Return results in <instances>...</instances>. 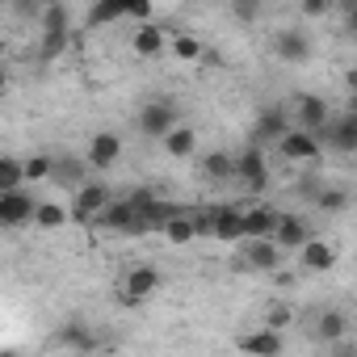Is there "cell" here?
<instances>
[{
	"label": "cell",
	"mask_w": 357,
	"mask_h": 357,
	"mask_svg": "<svg viewBox=\"0 0 357 357\" xmlns=\"http://www.w3.org/2000/svg\"><path fill=\"white\" fill-rule=\"evenodd\" d=\"M109 202H114L109 185H101V181H84L80 190H72V206H68V215H72L76 223H97L101 211H105Z\"/></svg>",
	"instance_id": "1"
},
{
	"label": "cell",
	"mask_w": 357,
	"mask_h": 357,
	"mask_svg": "<svg viewBox=\"0 0 357 357\" xmlns=\"http://www.w3.org/2000/svg\"><path fill=\"white\" fill-rule=\"evenodd\" d=\"M231 176H236V181H244L252 194H261L269 185V160H265V151L248 143L240 155H231Z\"/></svg>",
	"instance_id": "2"
},
{
	"label": "cell",
	"mask_w": 357,
	"mask_h": 357,
	"mask_svg": "<svg viewBox=\"0 0 357 357\" xmlns=\"http://www.w3.org/2000/svg\"><path fill=\"white\" fill-rule=\"evenodd\" d=\"M160 286H164V278H160L155 265H130V269L122 273V290H118V294H122L126 307H139V303L151 298Z\"/></svg>",
	"instance_id": "3"
},
{
	"label": "cell",
	"mask_w": 357,
	"mask_h": 357,
	"mask_svg": "<svg viewBox=\"0 0 357 357\" xmlns=\"http://www.w3.org/2000/svg\"><path fill=\"white\" fill-rule=\"evenodd\" d=\"M328 118H332V109H328V101L319 97V93H298L294 97V130H307V135H315L319 139V130L328 126Z\"/></svg>",
	"instance_id": "4"
},
{
	"label": "cell",
	"mask_w": 357,
	"mask_h": 357,
	"mask_svg": "<svg viewBox=\"0 0 357 357\" xmlns=\"http://www.w3.org/2000/svg\"><path fill=\"white\" fill-rule=\"evenodd\" d=\"M290 130V109L286 105H265L261 114H257V122H252V147H278V139Z\"/></svg>",
	"instance_id": "5"
},
{
	"label": "cell",
	"mask_w": 357,
	"mask_h": 357,
	"mask_svg": "<svg viewBox=\"0 0 357 357\" xmlns=\"http://www.w3.org/2000/svg\"><path fill=\"white\" fill-rule=\"evenodd\" d=\"M34 206H38V198H34L30 190L0 194V227H9V231L30 227V223H34Z\"/></svg>",
	"instance_id": "6"
},
{
	"label": "cell",
	"mask_w": 357,
	"mask_h": 357,
	"mask_svg": "<svg viewBox=\"0 0 357 357\" xmlns=\"http://www.w3.org/2000/svg\"><path fill=\"white\" fill-rule=\"evenodd\" d=\"M278 151L290 160V164H315L319 155H324V143L315 139V135H307V130H286L282 139H278Z\"/></svg>",
	"instance_id": "7"
},
{
	"label": "cell",
	"mask_w": 357,
	"mask_h": 357,
	"mask_svg": "<svg viewBox=\"0 0 357 357\" xmlns=\"http://www.w3.org/2000/svg\"><path fill=\"white\" fill-rule=\"evenodd\" d=\"M122 151H126L122 135H114V130H97V135L89 139V155H84V168H114V164L122 160Z\"/></svg>",
	"instance_id": "8"
},
{
	"label": "cell",
	"mask_w": 357,
	"mask_h": 357,
	"mask_svg": "<svg viewBox=\"0 0 357 357\" xmlns=\"http://www.w3.org/2000/svg\"><path fill=\"white\" fill-rule=\"evenodd\" d=\"M206 236L223 240V244H240L244 240V223H240V206H215L206 211Z\"/></svg>",
	"instance_id": "9"
},
{
	"label": "cell",
	"mask_w": 357,
	"mask_h": 357,
	"mask_svg": "<svg viewBox=\"0 0 357 357\" xmlns=\"http://www.w3.org/2000/svg\"><path fill=\"white\" fill-rule=\"evenodd\" d=\"M172 126H176V109H172V101H147V105L139 109V135H147V139H164Z\"/></svg>",
	"instance_id": "10"
},
{
	"label": "cell",
	"mask_w": 357,
	"mask_h": 357,
	"mask_svg": "<svg viewBox=\"0 0 357 357\" xmlns=\"http://www.w3.org/2000/svg\"><path fill=\"white\" fill-rule=\"evenodd\" d=\"M282 252H298L307 240H311V227H307V219L303 215H278V223H273V236H269Z\"/></svg>",
	"instance_id": "11"
},
{
	"label": "cell",
	"mask_w": 357,
	"mask_h": 357,
	"mask_svg": "<svg viewBox=\"0 0 357 357\" xmlns=\"http://www.w3.org/2000/svg\"><path fill=\"white\" fill-rule=\"evenodd\" d=\"M273 51H278V59L282 63H307L311 59V34L307 30H278L273 34Z\"/></svg>",
	"instance_id": "12"
},
{
	"label": "cell",
	"mask_w": 357,
	"mask_h": 357,
	"mask_svg": "<svg viewBox=\"0 0 357 357\" xmlns=\"http://www.w3.org/2000/svg\"><path fill=\"white\" fill-rule=\"evenodd\" d=\"M336 151H344V155H353L357 151V114L353 109H344L340 118H328V126L319 130Z\"/></svg>",
	"instance_id": "13"
},
{
	"label": "cell",
	"mask_w": 357,
	"mask_h": 357,
	"mask_svg": "<svg viewBox=\"0 0 357 357\" xmlns=\"http://www.w3.org/2000/svg\"><path fill=\"white\" fill-rule=\"evenodd\" d=\"M298 269H307V273H328V269H336V248H332L324 236H311V240L298 248Z\"/></svg>",
	"instance_id": "14"
},
{
	"label": "cell",
	"mask_w": 357,
	"mask_h": 357,
	"mask_svg": "<svg viewBox=\"0 0 357 357\" xmlns=\"http://www.w3.org/2000/svg\"><path fill=\"white\" fill-rule=\"evenodd\" d=\"M240 353H244V357H282V353H286V340H282V332H273V328H257V332L240 336Z\"/></svg>",
	"instance_id": "15"
},
{
	"label": "cell",
	"mask_w": 357,
	"mask_h": 357,
	"mask_svg": "<svg viewBox=\"0 0 357 357\" xmlns=\"http://www.w3.org/2000/svg\"><path fill=\"white\" fill-rule=\"evenodd\" d=\"M130 51H135L139 59H160V55L168 51V30H160L155 22H151V26H139V30L130 34Z\"/></svg>",
	"instance_id": "16"
},
{
	"label": "cell",
	"mask_w": 357,
	"mask_h": 357,
	"mask_svg": "<svg viewBox=\"0 0 357 357\" xmlns=\"http://www.w3.org/2000/svg\"><path fill=\"white\" fill-rule=\"evenodd\" d=\"M282 248L273 244V240H248L244 244V265L248 269H257V273H273L278 265H282Z\"/></svg>",
	"instance_id": "17"
},
{
	"label": "cell",
	"mask_w": 357,
	"mask_h": 357,
	"mask_svg": "<svg viewBox=\"0 0 357 357\" xmlns=\"http://www.w3.org/2000/svg\"><path fill=\"white\" fill-rule=\"evenodd\" d=\"M240 223H244V240H269L273 236V223H278V211L248 206V211H240Z\"/></svg>",
	"instance_id": "18"
},
{
	"label": "cell",
	"mask_w": 357,
	"mask_h": 357,
	"mask_svg": "<svg viewBox=\"0 0 357 357\" xmlns=\"http://www.w3.org/2000/svg\"><path fill=\"white\" fill-rule=\"evenodd\" d=\"M315 340H324L328 349L340 344V340H349V315L336 311V307H328V311L315 319Z\"/></svg>",
	"instance_id": "19"
},
{
	"label": "cell",
	"mask_w": 357,
	"mask_h": 357,
	"mask_svg": "<svg viewBox=\"0 0 357 357\" xmlns=\"http://www.w3.org/2000/svg\"><path fill=\"white\" fill-rule=\"evenodd\" d=\"M101 227H109V231H139V215H135V206L126 202V198H114L105 211H101V219H97Z\"/></svg>",
	"instance_id": "20"
},
{
	"label": "cell",
	"mask_w": 357,
	"mask_h": 357,
	"mask_svg": "<svg viewBox=\"0 0 357 357\" xmlns=\"http://www.w3.org/2000/svg\"><path fill=\"white\" fill-rule=\"evenodd\" d=\"M160 143H164V151H168L172 160H190V155L198 151V130H194V126H181V122H176V126H172V130H168Z\"/></svg>",
	"instance_id": "21"
},
{
	"label": "cell",
	"mask_w": 357,
	"mask_h": 357,
	"mask_svg": "<svg viewBox=\"0 0 357 357\" xmlns=\"http://www.w3.org/2000/svg\"><path fill=\"white\" fill-rule=\"evenodd\" d=\"M68 219H72V215H68V202L38 198V206H34V223H30V227H38V231H59Z\"/></svg>",
	"instance_id": "22"
},
{
	"label": "cell",
	"mask_w": 357,
	"mask_h": 357,
	"mask_svg": "<svg viewBox=\"0 0 357 357\" xmlns=\"http://www.w3.org/2000/svg\"><path fill=\"white\" fill-rule=\"evenodd\" d=\"M118 22H126V0H101V5L89 9L93 30H105V26H118Z\"/></svg>",
	"instance_id": "23"
},
{
	"label": "cell",
	"mask_w": 357,
	"mask_h": 357,
	"mask_svg": "<svg viewBox=\"0 0 357 357\" xmlns=\"http://www.w3.org/2000/svg\"><path fill=\"white\" fill-rule=\"evenodd\" d=\"M160 236L168 240V244H190V240H198V227H194V215H181L176 211L164 227H160Z\"/></svg>",
	"instance_id": "24"
},
{
	"label": "cell",
	"mask_w": 357,
	"mask_h": 357,
	"mask_svg": "<svg viewBox=\"0 0 357 357\" xmlns=\"http://www.w3.org/2000/svg\"><path fill=\"white\" fill-rule=\"evenodd\" d=\"M168 55L181 63H198L202 59V38L198 34H168Z\"/></svg>",
	"instance_id": "25"
},
{
	"label": "cell",
	"mask_w": 357,
	"mask_h": 357,
	"mask_svg": "<svg viewBox=\"0 0 357 357\" xmlns=\"http://www.w3.org/2000/svg\"><path fill=\"white\" fill-rule=\"evenodd\" d=\"M38 22H43V34H72V9L68 5H43Z\"/></svg>",
	"instance_id": "26"
},
{
	"label": "cell",
	"mask_w": 357,
	"mask_h": 357,
	"mask_svg": "<svg viewBox=\"0 0 357 357\" xmlns=\"http://www.w3.org/2000/svg\"><path fill=\"white\" fill-rule=\"evenodd\" d=\"M51 176H55V181H68L72 190H80L89 181V176H84V160H76V155H59L55 168H51Z\"/></svg>",
	"instance_id": "27"
},
{
	"label": "cell",
	"mask_w": 357,
	"mask_h": 357,
	"mask_svg": "<svg viewBox=\"0 0 357 357\" xmlns=\"http://www.w3.org/2000/svg\"><path fill=\"white\" fill-rule=\"evenodd\" d=\"M51 168H55V155H47V151H34V155H26V160H22V181H26V185H34V181H47V176H51Z\"/></svg>",
	"instance_id": "28"
},
{
	"label": "cell",
	"mask_w": 357,
	"mask_h": 357,
	"mask_svg": "<svg viewBox=\"0 0 357 357\" xmlns=\"http://www.w3.org/2000/svg\"><path fill=\"white\" fill-rule=\"evenodd\" d=\"M55 336H59V344H68V349H84V353H89V349L97 344V340H93V328H89V324H80V319L63 324V328H59Z\"/></svg>",
	"instance_id": "29"
},
{
	"label": "cell",
	"mask_w": 357,
	"mask_h": 357,
	"mask_svg": "<svg viewBox=\"0 0 357 357\" xmlns=\"http://www.w3.org/2000/svg\"><path fill=\"white\" fill-rule=\"evenodd\" d=\"M68 47H72V34H38V59H43V63L63 59Z\"/></svg>",
	"instance_id": "30"
},
{
	"label": "cell",
	"mask_w": 357,
	"mask_h": 357,
	"mask_svg": "<svg viewBox=\"0 0 357 357\" xmlns=\"http://www.w3.org/2000/svg\"><path fill=\"white\" fill-rule=\"evenodd\" d=\"M13 190H26V181H22V160L17 155H0V194H13Z\"/></svg>",
	"instance_id": "31"
},
{
	"label": "cell",
	"mask_w": 357,
	"mask_h": 357,
	"mask_svg": "<svg viewBox=\"0 0 357 357\" xmlns=\"http://www.w3.org/2000/svg\"><path fill=\"white\" fill-rule=\"evenodd\" d=\"M202 172H206V181H231V155L227 151H206Z\"/></svg>",
	"instance_id": "32"
},
{
	"label": "cell",
	"mask_w": 357,
	"mask_h": 357,
	"mask_svg": "<svg viewBox=\"0 0 357 357\" xmlns=\"http://www.w3.org/2000/svg\"><path fill=\"white\" fill-rule=\"evenodd\" d=\"M315 206L328 211V215H340V211L349 206V190H336V185H332V190H319V194H315Z\"/></svg>",
	"instance_id": "33"
},
{
	"label": "cell",
	"mask_w": 357,
	"mask_h": 357,
	"mask_svg": "<svg viewBox=\"0 0 357 357\" xmlns=\"http://www.w3.org/2000/svg\"><path fill=\"white\" fill-rule=\"evenodd\" d=\"M151 17H155V5H147V0H130V5H126V22L151 26Z\"/></svg>",
	"instance_id": "34"
},
{
	"label": "cell",
	"mask_w": 357,
	"mask_h": 357,
	"mask_svg": "<svg viewBox=\"0 0 357 357\" xmlns=\"http://www.w3.org/2000/svg\"><path fill=\"white\" fill-rule=\"evenodd\" d=\"M290 324V307H273V315H269V324L265 328H273V332H282Z\"/></svg>",
	"instance_id": "35"
},
{
	"label": "cell",
	"mask_w": 357,
	"mask_h": 357,
	"mask_svg": "<svg viewBox=\"0 0 357 357\" xmlns=\"http://www.w3.org/2000/svg\"><path fill=\"white\" fill-rule=\"evenodd\" d=\"M332 5H328V0H307V5H303V13L307 17H319V13H328Z\"/></svg>",
	"instance_id": "36"
},
{
	"label": "cell",
	"mask_w": 357,
	"mask_h": 357,
	"mask_svg": "<svg viewBox=\"0 0 357 357\" xmlns=\"http://www.w3.org/2000/svg\"><path fill=\"white\" fill-rule=\"evenodd\" d=\"M332 349H336L332 357H353V340H340V344H332Z\"/></svg>",
	"instance_id": "37"
},
{
	"label": "cell",
	"mask_w": 357,
	"mask_h": 357,
	"mask_svg": "<svg viewBox=\"0 0 357 357\" xmlns=\"http://www.w3.org/2000/svg\"><path fill=\"white\" fill-rule=\"evenodd\" d=\"M5 89H9V68L0 63V93H5Z\"/></svg>",
	"instance_id": "38"
},
{
	"label": "cell",
	"mask_w": 357,
	"mask_h": 357,
	"mask_svg": "<svg viewBox=\"0 0 357 357\" xmlns=\"http://www.w3.org/2000/svg\"><path fill=\"white\" fill-rule=\"evenodd\" d=\"M9 59V38H0V63Z\"/></svg>",
	"instance_id": "39"
},
{
	"label": "cell",
	"mask_w": 357,
	"mask_h": 357,
	"mask_svg": "<svg viewBox=\"0 0 357 357\" xmlns=\"http://www.w3.org/2000/svg\"><path fill=\"white\" fill-rule=\"evenodd\" d=\"M0 357H26V353H0Z\"/></svg>",
	"instance_id": "40"
}]
</instances>
